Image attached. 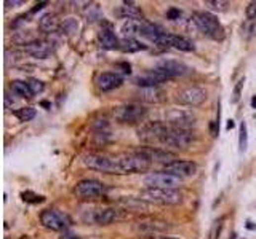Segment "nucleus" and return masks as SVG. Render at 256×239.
Returning a JSON list of instances; mask_svg holds the SVG:
<instances>
[{
    "mask_svg": "<svg viewBox=\"0 0 256 239\" xmlns=\"http://www.w3.org/2000/svg\"><path fill=\"white\" fill-rule=\"evenodd\" d=\"M114 161H116V174L143 172L151 168V161L139 152L114 156Z\"/></svg>",
    "mask_w": 256,
    "mask_h": 239,
    "instance_id": "f257e3e1",
    "label": "nucleus"
},
{
    "mask_svg": "<svg viewBox=\"0 0 256 239\" xmlns=\"http://www.w3.org/2000/svg\"><path fill=\"white\" fill-rule=\"evenodd\" d=\"M194 23L199 27V31L207 37H210L213 40H221L224 37L223 26H221V23L218 21V18L212 15V13L197 11L194 15Z\"/></svg>",
    "mask_w": 256,
    "mask_h": 239,
    "instance_id": "f03ea898",
    "label": "nucleus"
},
{
    "mask_svg": "<svg viewBox=\"0 0 256 239\" xmlns=\"http://www.w3.org/2000/svg\"><path fill=\"white\" fill-rule=\"evenodd\" d=\"M139 200L154 204H179L183 203V193L179 190H160L146 188L139 193Z\"/></svg>",
    "mask_w": 256,
    "mask_h": 239,
    "instance_id": "7ed1b4c3",
    "label": "nucleus"
},
{
    "mask_svg": "<svg viewBox=\"0 0 256 239\" xmlns=\"http://www.w3.org/2000/svg\"><path fill=\"white\" fill-rule=\"evenodd\" d=\"M147 117V110L141 104H124L114 108V118L124 125H136Z\"/></svg>",
    "mask_w": 256,
    "mask_h": 239,
    "instance_id": "20e7f679",
    "label": "nucleus"
},
{
    "mask_svg": "<svg viewBox=\"0 0 256 239\" xmlns=\"http://www.w3.org/2000/svg\"><path fill=\"white\" fill-rule=\"evenodd\" d=\"M168 131H170V126L167 123L152 121L138 129V137L144 143H162Z\"/></svg>",
    "mask_w": 256,
    "mask_h": 239,
    "instance_id": "39448f33",
    "label": "nucleus"
},
{
    "mask_svg": "<svg viewBox=\"0 0 256 239\" xmlns=\"http://www.w3.org/2000/svg\"><path fill=\"white\" fill-rule=\"evenodd\" d=\"M195 140V134L192 131H183V129H174L170 126V131L162 140L160 145L174 150H186Z\"/></svg>",
    "mask_w": 256,
    "mask_h": 239,
    "instance_id": "423d86ee",
    "label": "nucleus"
},
{
    "mask_svg": "<svg viewBox=\"0 0 256 239\" xmlns=\"http://www.w3.org/2000/svg\"><path fill=\"white\" fill-rule=\"evenodd\" d=\"M122 218H125V214L119 209H91L84 214V220L86 223L95 225H111Z\"/></svg>",
    "mask_w": 256,
    "mask_h": 239,
    "instance_id": "0eeeda50",
    "label": "nucleus"
},
{
    "mask_svg": "<svg viewBox=\"0 0 256 239\" xmlns=\"http://www.w3.org/2000/svg\"><path fill=\"white\" fill-rule=\"evenodd\" d=\"M165 121L168 126L174 129H183V131H191L197 123V118L191 110H183V108H174V110L167 112Z\"/></svg>",
    "mask_w": 256,
    "mask_h": 239,
    "instance_id": "6e6552de",
    "label": "nucleus"
},
{
    "mask_svg": "<svg viewBox=\"0 0 256 239\" xmlns=\"http://www.w3.org/2000/svg\"><path fill=\"white\" fill-rule=\"evenodd\" d=\"M40 223L53 231H66L71 227V218L58 209H45L40 214Z\"/></svg>",
    "mask_w": 256,
    "mask_h": 239,
    "instance_id": "1a4fd4ad",
    "label": "nucleus"
},
{
    "mask_svg": "<svg viewBox=\"0 0 256 239\" xmlns=\"http://www.w3.org/2000/svg\"><path fill=\"white\" fill-rule=\"evenodd\" d=\"M74 193L80 200H96V198L106 195V185L95 179H85L77 183L74 188Z\"/></svg>",
    "mask_w": 256,
    "mask_h": 239,
    "instance_id": "9d476101",
    "label": "nucleus"
},
{
    "mask_svg": "<svg viewBox=\"0 0 256 239\" xmlns=\"http://www.w3.org/2000/svg\"><path fill=\"white\" fill-rule=\"evenodd\" d=\"M144 185L147 188L160 190H178L181 187V179L167 172H156L144 177Z\"/></svg>",
    "mask_w": 256,
    "mask_h": 239,
    "instance_id": "9b49d317",
    "label": "nucleus"
},
{
    "mask_svg": "<svg viewBox=\"0 0 256 239\" xmlns=\"http://www.w3.org/2000/svg\"><path fill=\"white\" fill-rule=\"evenodd\" d=\"M154 43H157V45L164 46V48H174V50L186 51V53L194 51V43L191 42V40H187V38L181 37V35H174V34L164 32L162 35H159L156 38V42Z\"/></svg>",
    "mask_w": 256,
    "mask_h": 239,
    "instance_id": "f8f14e48",
    "label": "nucleus"
},
{
    "mask_svg": "<svg viewBox=\"0 0 256 239\" xmlns=\"http://www.w3.org/2000/svg\"><path fill=\"white\" fill-rule=\"evenodd\" d=\"M84 163H85L86 168L95 169V171H99V172L116 174V165H114V156L90 153V155L85 156Z\"/></svg>",
    "mask_w": 256,
    "mask_h": 239,
    "instance_id": "ddd939ff",
    "label": "nucleus"
},
{
    "mask_svg": "<svg viewBox=\"0 0 256 239\" xmlns=\"http://www.w3.org/2000/svg\"><path fill=\"white\" fill-rule=\"evenodd\" d=\"M207 94L205 91L199 86H189L184 88L176 94V102L181 105H189V107H197L205 101Z\"/></svg>",
    "mask_w": 256,
    "mask_h": 239,
    "instance_id": "4468645a",
    "label": "nucleus"
},
{
    "mask_svg": "<svg viewBox=\"0 0 256 239\" xmlns=\"http://www.w3.org/2000/svg\"><path fill=\"white\" fill-rule=\"evenodd\" d=\"M171 228V225L168 222L164 220H141L134 225V231L138 235H146V236H151V235H157V233H167L168 230Z\"/></svg>",
    "mask_w": 256,
    "mask_h": 239,
    "instance_id": "2eb2a0df",
    "label": "nucleus"
},
{
    "mask_svg": "<svg viewBox=\"0 0 256 239\" xmlns=\"http://www.w3.org/2000/svg\"><path fill=\"white\" fill-rule=\"evenodd\" d=\"M164 172L171 174L174 177H179V179H184V177H192L197 172V166L192 161H183V160H176L170 163V165L164 166Z\"/></svg>",
    "mask_w": 256,
    "mask_h": 239,
    "instance_id": "dca6fc26",
    "label": "nucleus"
},
{
    "mask_svg": "<svg viewBox=\"0 0 256 239\" xmlns=\"http://www.w3.org/2000/svg\"><path fill=\"white\" fill-rule=\"evenodd\" d=\"M156 70L164 75L167 80H170V78L183 77L189 69L183 63H179V61H162V63L156 66Z\"/></svg>",
    "mask_w": 256,
    "mask_h": 239,
    "instance_id": "f3484780",
    "label": "nucleus"
},
{
    "mask_svg": "<svg viewBox=\"0 0 256 239\" xmlns=\"http://www.w3.org/2000/svg\"><path fill=\"white\" fill-rule=\"evenodd\" d=\"M24 51L32 58L37 59H46L50 58L53 53H55V46L50 42H43V40H36L29 45L24 46Z\"/></svg>",
    "mask_w": 256,
    "mask_h": 239,
    "instance_id": "a211bd4d",
    "label": "nucleus"
},
{
    "mask_svg": "<svg viewBox=\"0 0 256 239\" xmlns=\"http://www.w3.org/2000/svg\"><path fill=\"white\" fill-rule=\"evenodd\" d=\"M139 153H143L147 160L151 163L156 161V163H164V165H170V163L176 161L178 158L174 156L173 153L167 152V150H160V148H152V147H147V148H143L139 150Z\"/></svg>",
    "mask_w": 256,
    "mask_h": 239,
    "instance_id": "6ab92c4d",
    "label": "nucleus"
},
{
    "mask_svg": "<svg viewBox=\"0 0 256 239\" xmlns=\"http://www.w3.org/2000/svg\"><path fill=\"white\" fill-rule=\"evenodd\" d=\"M124 83V78L120 77L119 73H114V72H104V73H99L98 78H96V85L101 91H111V90H116L120 85Z\"/></svg>",
    "mask_w": 256,
    "mask_h": 239,
    "instance_id": "aec40b11",
    "label": "nucleus"
},
{
    "mask_svg": "<svg viewBox=\"0 0 256 239\" xmlns=\"http://www.w3.org/2000/svg\"><path fill=\"white\" fill-rule=\"evenodd\" d=\"M165 80L167 78L164 77V75L154 69V70H149V72L136 77L134 78V83H136L139 88H152V86H159L160 83H164Z\"/></svg>",
    "mask_w": 256,
    "mask_h": 239,
    "instance_id": "412c9836",
    "label": "nucleus"
},
{
    "mask_svg": "<svg viewBox=\"0 0 256 239\" xmlns=\"http://www.w3.org/2000/svg\"><path fill=\"white\" fill-rule=\"evenodd\" d=\"M136 96L144 102H151V104H157L165 99V93L160 90L159 86H152V88H139Z\"/></svg>",
    "mask_w": 256,
    "mask_h": 239,
    "instance_id": "4be33fe9",
    "label": "nucleus"
},
{
    "mask_svg": "<svg viewBox=\"0 0 256 239\" xmlns=\"http://www.w3.org/2000/svg\"><path fill=\"white\" fill-rule=\"evenodd\" d=\"M98 40H99V45L103 46L104 50H116V48H119V45H120V40L116 37V34H114L109 27L99 31Z\"/></svg>",
    "mask_w": 256,
    "mask_h": 239,
    "instance_id": "5701e85b",
    "label": "nucleus"
},
{
    "mask_svg": "<svg viewBox=\"0 0 256 239\" xmlns=\"http://www.w3.org/2000/svg\"><path fill=\"white\" fill-rule=\"evenodd\" d=\"M119 15L125 19H128V21H139V19L143 18L141 10L138 8V6H134L131 2H125L124 6H120Z\"/></svg>",
    "mask_w": 256,
    "mask_h": 239,
    "instance_id": "b1692460",
    "label": "nucleus"
},
{
    "mask_svg": "<svg viewBox=\"0 0 256 239\" xmlns=\"http://www.w3.org/2000/svg\"><path fill=\"white\" fill-rule=\"evenodd\" d=\"M59 27V23H58V19L56 16H53V15H45L40 18V23H39V29L45 32V34H53L56 29Z\"/></svg>",
    "mask_w": 256,
    "mask_h": 239,
    "instance_id": "393cba45",
    "label": "nucleus"
},
{
    "mask_svg": "<svg viewBox=\"0 0 256 239\" xmlns=\"http://www.w3.org/2000/svg\"><path fill=\"white\" fill-rule=\"evenodd\" d=\"M84 18L88 23H96L103 18V13H101V8L98 3H86V6L82 10Z\"/></svg>",
    "mask_w": 256,
    "mask_h": 239,
    "instance_id": "a878e982",
    "label": "nucleus"
},
{
    "mask_svg": "<svg viewBox=\"0 0 256 239\" xmlns=\"http://www.w3.org/2000/svg\"><path fill=\"white\" fill-rule=\"evenodd\" d=\"M11 91L15 93L19 98H26V99H31L32 98V91L28 85V81H21V80H13L11 81Z\"/></svg>",
    "mask_w": 256,
    "mask_h": 239,
    "instance_id": "bb28decb",
    "label": "nucleus"
},
{
    "mask_svg": "<svg viewBox=\"0 0 256 239\" xmlns=\"http://www.w3.org/2000/svg\"><path fill=\"white\" fill-rule=\"evenodd\" d=\"M141 29H143V21H127L122 26V34L125 38H134L141 35Z\"/></svg>",
    "mask_w": 256,
    "mask_h": 239,
    "instance_id": "cd10ccee",
    "label": "nucleus"
},
{
    "mask_svg": "<svg viewBox=\"0 0 256 239\" xmlns=\"http://www.w3.org/2000/svg\"><path fill=\"white\" fill-rule=\"evenodd\" d=\"M119 48L125 53H136V51H141V50H146V45L138 42L136 38H125L124 37L122 40H120Z\"/></svg>",
    "mask_w": 256,
    "mask_h": 239,
    "instance_id": "c85d7f7f",
    "label": "nucleus"
},
{
    "mask_svg": "<svg viewBox=\"0 0 256 239\" xmlns=\"http://www.w3.org/2000/svg\"><path fill=\"white\" fill-rule=\"evenodd\" d=\"M16 115V118L19 121H31L34 117H36V108H32V107H21V108H18V110L15 112Z\"/></svg>",
    "mask_w": 256,
    "mask_h": 239,
    "instance_id": "c756f323",
    "label": "nucleus"
},
{
    "mask_svg": "<svg viewBox=\"0 0 256 239\" xmlns=\"http://www.w3.org/2000/svg\"><path fill=\"white\" fill-rule=\"evenodd\" d=\"M248 145V133H247V123L242 121L240 123V131H239V150L242 153L247 150Z\"/></svg>",
    "mask_w": 256,
    "mask_h": 239,
    "instance_id": "7c9ffc66",
    "label": "nucleus"
},
{
    "mask_svg": "<svg viewBox=\"0 0 256 239\" xmlns=\"http://www.w3.org/2000/svg\"><path fill=\"white\" fill-rule=\"evenodd\" d=\"M61 29H63V32L67 34V35H72V34H76L79 31V23L76 21V19L67 18V19H64V21H63Z\"/></svg>",
    "mask_w": 256,
    "mask_h": 239,
    "instance_id": "2f4dec72",
    "label": "nucleus"
},
{
    "mask_svg": "<svg viewBox=\"0 0 256 239\" xmlns=\"http://www.w3.org/2000/svg\"><path fill=\"white\" fill-rule=\"evenodd\" d=\"M244 85H245V78H240L237 81V85H235L234 91H232V98H231V102L232 104H237L240 101V96H242V90H244Z\"/></svg>",
    "mask_w": 256,
    "mask_h": 239,
    "instance_id": "473e14b6",
    "label": "nucleus"
},
{
    "mask_svg": "<svg viewBox=\"0 0 256 239\" xmlns=\"http://www.w3.org/2000/svg\"><path fill=\"white\" fill-rule=\"evenodd\" d=\"M28 85H29V88H31V91H32V94H39V93H42L43 91V83L40 80H36V78H31V80H28Z\"/></svg>",
    "mask_w": 256,
    "mask_h": 239,
    "instance_id": "72a5a7b5",
    "label": "nucleus"
},
{
    "mask_svg": "<svg viewBox=\"0 0 256 239\" xmlns=\"http://www.w3.org/2000/svg\"><path fill=\"white\" fill-rule=\"evenodd\" d=\"M223 222H224V217H221V218H218V220L213 222V227H212V231H210V239H218L221 227H223Z\"/></svg>",
    "mask_w": 256,
    "mask_h": 239,
    "instance_id": "f704fd0d",
    "label": "nucleus"
},
{
    "mask_svg": "<svg viewBox=\"0 0 256 239\" xmlns=\"http://www.w3.org/2000/svg\"><path fill=\"white\" fill-rule=\"evenodd\" d=\"M207 6H210L212 10H218V11H224L226 6L229 5L227 2H221V0H207L205 2Z\"/></svg>",
    "mask_w": 256,
    "mask_h": 239,
    "instance_id": "c9c22d12",
    "label": "nucleus"
},
{
    "mask_svg": "<svg viewBox=\"0 0 256 239\" xmlns=\"http://www.w3.org/2000/svg\"><path fill=\"white\" fill-rule=\"evenodd\" d=\"M21 196H23V200H24V201H28V203H42V201L45 200L43 196L32 193V191H24V193H23Z\"/></svg>",
    "mask_w": 256,
    "mask_h": 239,
    "instance_id": "e433bc0d",
    "label": "nucleus"
},
{
    "mask_svg": "<svg viewBox=\"0 0 256 239\" xmlns=\"http://www.w3.org/2000/svg\"><path fill=\"white\" fill-rule=\"evenodd\" d=\"M245 15H247L248 19H250V21H253V19L256 18V2H250V3H248Z\"/></svg>",
    "mask_w": 256,
    "mask_h": 239,
    "instance_id": "4c0bfd02",
    "label": "nucleus"
},
{
    "mask_svg": "<svg viewBox=\"0 0 256 239\" xmlns=\"http://www.w3.org/2000/svg\"><path fill=\"white\" fill-rule=\"evenodd\" d=\"M167 18L170 19V21H176V19L181 18V11L178 8H174V6H171V8L167 11Z\"/></svg>",
    "mask_w": 256,
    "mask_h": 239,
    "instance_id": "58836bf2",
    "label": "nucleus"
},
{
    "mask_svg": "<svg viewBox=\"0 0 256 239\" xmlns=\"http://www.w3.org/2000/svg\"><path fill=\"white\" fill-rule=\"evenodd\" d=\"M15 105H16V101L11 99V96H10L8 93H6V94H5V107H6V108H11V110H13V107H15Z\"/></svg>",
    "mask_w": 256,
    "mask_h": 239,
    "instance_id": "ea45409f",
    "label": "nucleus"
},
{
    "mask_svg": "<svg viewBox=\"0 0 256 239\" xmlns=\"http://www.w3.org/2000/svg\"><path fill=\"white\" fill-rule=\"evenodd\" d=\"M59 239H79V236L76 233H72V231L66 230V231H63V235L59 236Z\"/></svg>",
    "mask_w": 256,
    "mask_h": 239,
    "instance_id": "a19ab883",
    "label": "nucleus"
},
{
    "mask_svg": "<svg viewBox=\"0 0 256 239\" xmlns=\"http://www.w3.org/2000/svg\"><path fill=\"white\" fill-rule=\"evenodd\" d=\"M5 5L6 6H21V5H24V2L23 0H6Z\"/></svg>",
    "mask_w": 256,
    "mask_h": 239,
    "instance_id": "79ce46f5",
    "label": "nucleus"
},
{
    "mask_svg": "<svg viewBox=\"0 0 256 239\" xmlns=\"http://www.w3.org/2000/svg\"><path fill=\"white\" fill-rule=\"evenodd\" d=\"M46 6V2H40V3H37L36 6H34V8L31 10V13H37V11H40V10H43Z\"/></svg>",
    "mask_w": 256,
    "mask_h": 239,
    "instance_id": "37998d69",
    "label": "nucleus"
},
{
    "mask_svg": "<svg viewBox=\"0 0 256 239\" xmlns=\"http://www.w3.org/2000/svg\"><path fill=\"white\" fill-rule=\"evenodd\" d=\"M147 239H178V238H171V236H160V238H156V236H151Z\"/></svg>",
    "mask_w": 256,
    "mask_h": 239,
    "instance_id": "c03bdc74",
    "label": "nucleus"
},
{
    "mask_svg": "<svg viewBox=\"0 0 256 239\" xmlns=\"http://www.w3.org/2000/svg\"><path fill=\"white\" fill-rule=\"evenodd\" d=\"M247 228H248V230H256V225H253V222L248 220V222H247Z\"/></svg>",
    "mask_w": 256,
    "mask_h": 239,
    "instance_id": "a18cd8bd",
    "label": "nucleus"
},
{
    "mask_svg": "<svg viewBox=\"0 0 256 239\" xmlns=\"http://www.w3.org/2000/svg\"><path fill=\"white\" fill-rule=\"evenodd\" d=\"M234 126H235V123H234L232 120H229V121H227V129H232Z\"/></svg>",
    "mask_w": 256,
    "mask_h": 239,
    "instance_id": "49530a36",
    "label": "nucleus"
},
{
    "mask_svg": "<svg viewBox=\"0 0 256 239\" xmlns=\"http://www.w3.org/2000/svg\"><path fill=\"white\" fill-rule=\"evenodd\" d=\"M252 107L256 108V96H253V99H252Z\"/></svg>",
    "mask_w": 256,
    "mask_h": 239,
    "instance_id": "de8ad7c7",
    "label": "nucleus"
}]
</instances>
